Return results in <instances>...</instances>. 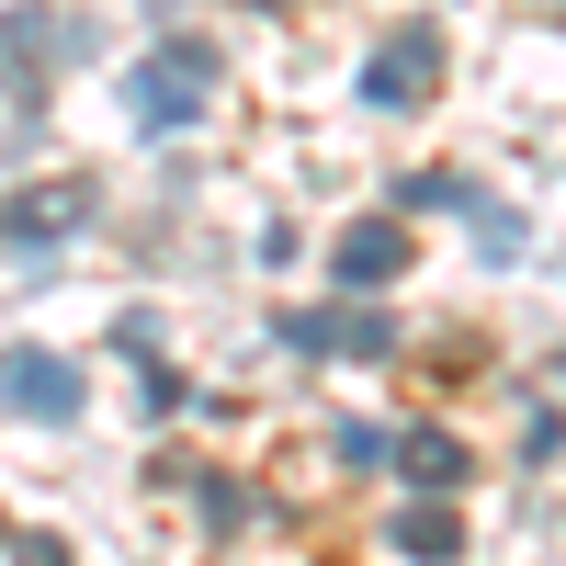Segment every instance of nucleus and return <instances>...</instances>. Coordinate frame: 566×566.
<instances>
[{
	"mask_svg": "<svg viewBox=\"0 0 566 566\" xmlns=\"http://www.w3.org/2000/svg\"><path fill=\"white\" fill-rule=\"evenodd\" d=\"M205 103H216V45H193V34H170V45H148L125 69V114L136 125H193Z\"/></svg>",
	"mask_w": 566,
	"mask_h": 566,
	"instance_id": "f257e3e1",
	"label": "nucleus"
},
{
	"mask_svg": "<svg viewBox=\"0 0 566 566\" xmlns=\"http://www.w3.org/2000/svg\"><path fill=\"white\" fill-rule=\"evenodd\" d=\"M431 91H442V34H431V23H397V34L363 57V103H374V114H419Z\"/></svg>",
	"mask_w": 566,
	"mask_h": 566,
	"instance_id": "f03ea898",
	"label": "nucleus"
},
{
	"mask_svg": "<svg viewBox=\"0 0 566 566\" xmlns=\"http://www.w3.org/2000/svg\"><path fill=\"white\" fill-rule=\"evenodd\" d=\"M91 216H103V193H91V181H34V193L0 205V250H57V239H80Z\"/></svg>",
	"mask_w": 566,
	"mask_h": 566,
	"instance_id": "7ed1b4c3",
	"label": "nucleus"
},
{
	"mask_svg": "<svg viewBox=\"0 0 566 566\" xmlns=\"http://www.w3.org/2000/svg\"><path fill=\"white\" fill-rule=\"evenodd\" d=\"M272 328H283V352H340V363H386L397 352V328L374 306H317V317H272Z\"/></svg>",
	"mask_w": 566,
	"mask_h": 566,
	"instance_id": "20e7f679",
	"label": "nucleus"
},
{
	"mask_svg": "<svg viewBox=\"0 0 566 566\" xmlns=\"http://www.w3.org/2000/svg\"><path fill=\"white\" fill-rule=\"evenodd\" d=\"M0 408H23V419H80V363H69V352H0Z\"/></svg>",
	"mask_w": 566,
	"mask_h": 566,
	"instance_id": "39448f33",
	"label": "nucleus"
},
{
	"mask_svg": "<svg viewBox=\"0 0 566 566\" xmlns=\"http://www.w3.org/2000/svg\"><path fill=\"white\" fill-rule=\"evenodd\" d=\"M328 272H340L352 295H386V283L408 272V227H397V216H363V227H340V250H328Z\"/></svg>",
	"mask_w": 566,
	"mask_h": 566,
	"instance_id": "423d86ee",
	"label": "nucleus"
},
{
	"mask_svg": "<svg viewBox=\"0 0 566 566\" xmlns=\"http://www.w3.org/2000/svg\"><path fill=\"white\" fill-rule=\"evenodd\" d=\"M386 464H397L419 499H442V488L464 476V442H453V431H397V442H386Z\"/></svg>",
	"mask_w": 566,
	"mask_h": 566,
	"instance_id": "0eeeda50",
	"label": "nucleus"
},
{
	"mask_svg": "<svg viewBox=\"0 0 566 566\" xmlns=\"http://www.w3.org/2000/svg\"><path fill=\"white\" fill-rule=\"evenodd\" d=\"M386 533H397V555H408V566H453V555H464V522H453L442 499H408Z\"/></svg>",
	"mask_w": 566,
	"mask_h": 566,
	"instance_id": "6e6552de",
	"label": "nucleus"
},
{
	"mask_svg": "<svg viewBox=\"0 0 566 566\" xmlns=\"http://www.w3.org/2000/svg\"><path fill=\"white\" fill-rule=\"evenodd\" d=\"M464 216H476V250H488V261H522V216H510V205H476V193H464Z\"/></svg>",
	"mask_w": 566,
	"mask_h": 566,
	"instance_id": "1a4fd4ad",
	"label": "nucleus"
},
{
	"mask_svg": "<svg viewBox=\"0 0 566 566\" xmlns=\"http://www.w3.org/2000/svg\"><path fill=\"white\" fill-rule=\"evenodd\" d=\"M193 499H205V522H216V533H227V522H250V488H239V476H205Z\"/></svg>",
	"mask_w": 566,
	"mask_h": 566,
	"instance_id": "9d476101",
	"label": "nucleus"
},
{
	"mask_svg": "<svg viewBox=\"0 0 566 566\" xmlns=\"http://www.w3.org/2000/svg\"><path fill=\"white\" fill-rule=\"evenodd\" d=\"M12 555H23V566H69V544H57V533H12Z\"/></svg>",
	"mask_w": 566,
	"mask_h": 566,
	"instance_id": "9b49d317",
	"label": "nucleus"
},
{
	"mask_svg": "<svg viewBox=\"0 0 566 566\" xmlns=\"http://www.w3.org/2000/svg\"><path fill=\"white\" fill-rule=\"evenodd\" d=\"M555 386H566V352H555Z\"/></svg>",
	"mask_w": 566,
	"mask_h": 566,
	"instance_id": "f8f14e48",
	"label": "nucleus"
}]
</instances>
